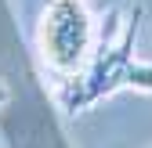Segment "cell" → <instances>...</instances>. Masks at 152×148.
Wrapping results in <instances>:
<instances>
[{
    "mask_svg": "<svg viewBox=\"0 0 152 148\" xmlns=\"http://www.w3.org/2000/svg\"><path fill=\"white\" fill-rule=\"evenodd\" d=\"M40 51L51 72H58L62 80L76 76V69L94 54V22L87 0H47L40 22Z\"/></svg>",
    "mask_w": 152,
    "mask_h": 148,
    "instance_id": "6da1fadb",
    "label": "cell"
},
{
    "mask_svg": "<svg viewBox=\"0 0 152 148\" xmlns=\"http://www.w3.org/2000/svg\"><path fill=\"white\" fill-rule=\"evenodd\" d=\"M123 87L148 90V94H152V62H130L127 72H123Z\"/></svg>",
    "mask_w": 152,
    "mask_h": 148,
    "instance_id": "7a4b0ae2",
    "label": "cell"
},
{
    "mask_svg": "<svg viewBox=\"0 0 152 148\" xmlns=\"http://www.w3.org/2000/svg\"><path fill=\"white\" fill-rule=\"evenodd\" d=\"M7 98H11V90L4 87V80H0V108H4V105H7Z\"/></svg>",
    "mask_w": 152,
    "mask_h": 148,
    "instance_id": "3957f363",
    "label": "cell"
}]
</instances>
